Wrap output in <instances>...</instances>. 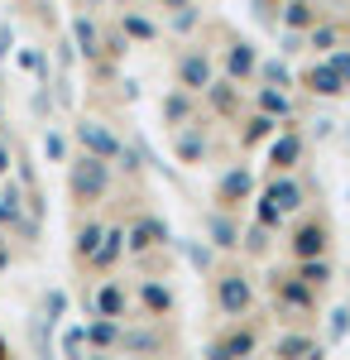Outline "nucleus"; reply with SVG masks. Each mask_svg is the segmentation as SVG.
<instances>
[{"label": "nucleus", "mask_w": 350, "mask_h": 360, "mask_svg": "<svg viewBox=\"0 0 350 360\" xmlns=\"http://www.w3.org/2000/svg\"><path fill=\"white\" fill-rule=\"evenodd\" d=\"M82 346H86V327H72V332H63V351H67V356H77Z\"/></svg>", "instance_id": "473e14b6"}, {"label": "nucleus", "mask_w": 350, "mask_h": 360, "mask_svg": "<svg viewBox=\"0 0 350 360\" xmlns=\"http://www.w3.org/2000/svg\"><path fill=\"white\" fill-rule=\"evenodd\" d=\"M331 44H336V29H331V25L312 29V49H331Z\"/></svg>", "instance_id": "c9c22d12"}, {"label": "nucleus", "mask_w": 350, "mask_h": 360, "mask_svg": "<svg viewBox=\"0 0 350 360\" xmlns=\"http://www.w3.org/2000/svg\"><path fill=\"white\" fill-rule=\"evenodd\" d=\"M5 264H10V250H5V240H0V269H5Z\"/></svg>", "instance_id": "37998d69"}, {"label": "nucleus", "mask_w": 350, "mask_h": 360, "mask_svg": "<svg viewBox=\"0 0 350 360\" xmlns=\"http://www.w3.org/2000/svg\"><path fill=\"white\" fill-rule=\"evenodd\" d=\"M10 49H15V29L0 25V53H10Z\"/></svg>", "instance_id": "a19ab883"}, {"label": "nucleus", "mask_w": 350, "mask_h": 360, "mask_svg": "<svg viewBox=\"0 0 350 360\" xmlns=\"http://www.w3.org/2000/svg\"><path fill=\"white\" fill-rule=\"evenodd\" d=\"M163 5H173V10H178V5H188V0H163Z\"/></svg>", "instance_id": "c03bdc74"}, {"label": "nucleus", "mask_w": 350, "mask_h": 360, "mask_svg": "<svg viewBox=\"0 0 350 360\" xmlns=\"http://www.w3.org/2000/svg\"><path fill=\"white\" fill-rule=\"evenodd\" d=\"M178 77H183V86H188V91H207V86H212V63H207L202 53H192V58H183Z\"/></svg>", "instance_id": "0eeeda50"}, {"label": "nucleus", "mask_w": 350, "mask_h": 360, "mask_svg": "<svg viewBox=\"0 0 350 360\" xmlns=\"http://www.w3.org/2000/svg\"><path fill=\"white\" fill-rule=\"evenodd\" d=\"M202 154H207V139L202 135H183L178 139V159H183V164H197Z\"/></svg>", "instance_id": "393cba45"}, {"label": "nucleus", "mask_w": 350, "mask_h": 360, "mask_svg": "<svg viewBox=\"0 0 350 360\" xmlns=\"http://www.w3.org/2000/svg\"><path fill=\"white\" fill-rule=\"evenodd\" d=\"M144 307H149V312H168V307H173V293H168L163 283H144Z\"/></svg>", "instance_id": "b1692460"}, {"label": "nucleus", "mask_w": 350, "mask_h": 360, "mask_svg": "<svg viewBox=\"0 0 350 360\" xmlns=\"http://www.w3.org/2000/svg\"><path fill=\"white\" fill-rule=\"evenodd\" d=\"M106 188H110L106 159H96V154L82 149V159H72V168H67V193H72V202H101Z\"/></svg>", "instance_id": "f257e3e1"}, {"label": "nucleus", "mask_w": 350, "mask_h": 360, "mask_svg": "<svg viewBox=\"0 0 350 360\" xmlns=\"http://www.w3.org/2000/svg\"><path fill=\"white\" fill-rule=\"evenodd\" d=\"M188 259L197 264V269H207V264H212V250L207 245H188Z\"/></svg>", "instance_id": "e433bc0d"}, {"label": "nucleus", "mask_w": 350, "mask_h": 360, "mask_svg": "<svg viewBox=\"0 0 350 360\" xmlns=\"http://www.w3.org/2000/svg\"><path fill=\"white\" fill-rule=\"evenodd\" d=\"M259 106H264V115H288L293 111L288 96H283V86H264V91H259Z\"/></svg>", "instance_id": "4be33fe9"}, {"label": "nucleus", "mask_w": 350, "mask_h": 360, "mask_svg": "<svg viewBox=\"0 0 350 360\" xmlns=\"http://www.w3.org/2000/svg\"><path fill=\"white\" fill-rule=\"evenodd\" d=\"M297 154H302V139H297V135H278V139H273V149H269V159L278 168H293Z\"/></svg>", "instance_id": "dca6fc26"}, {"label": "nucleus", "mask_w": 350, "mask_h": 360, "mask_svg": "<svg viewBox=\"0 0 350 360\" xmlns=\"http://www.w3.org/2000/svg\"><path fill=\"white\" fill-rule=\"evenodd\" d=\"M91 307H96L101 317H125V288H120V283H101L96 298H91Z\"/></svg>", "instance_id": "1a4fd4ad"}, {"label": "nucleus", "mask_w": 350, "mask_h": 360, "mask_svg": "<svg viewBox=\"0 0 350 360\" xmlns=\"http://www.w3.org/2000/svg\"><path fill=\"white\" fill-rule=\"evenodd\" d=\"M297 278H302L307 288H322L326 278H331V264H326L322 255H312V259H302V274H297Z\"/></svg>", "instance_id": "a211bd4d"}, {"label": "nucleus", "mask_w": 350, "mask_h": 360, "mask_svg": "<svg viewBox=\"0 0 350 360\" xmlns=\"http://www.w3.org/2000/svg\"><path fill=\"white\" fill-rule=\"evenodd\" d=\"M297 207H302V188L283 178V183H273L269 197L259 202V226H278L288 212H297Z\"/></svg>", "instance_id": "f03ea898"}, {"label": "nucleus", "mask_w": 350, "mask_h": 360, "mask_svg": "<svg viewBox=\"0 0 350 360\" xmlns=\"http://www.w3.org/2000/svg\"><path fill=\"white\" fill-rule=\"evenodd\" d=\"M226 63H231V77H249V72H254V49H249V44H235Z\"/></svg>", "instance_id": "aec40b11"}, {"label": "nucleus", "mask_w": 350, "mask_h": 360, "mask_svg": "<svg viewBox=\"0 0 350 360\" xmlns=\"http://www.w3.org/2000/svg\"><path fill=\"white\" fill-rule=\"evenodd\" d=\"M212 91V101H216V111H235V91H231V82H216V86H207Z\"/></svg>", "instance_id": "c85d7f7f"}, {"label": "nucleus", "mask_w": 350, "mask_h": 360, "mask_svg": "<svg viewBox=\"0 0 350 360\" xmlns=\"http://www.w3.org/2000/svg\"><path fill=\"white\" fill-rule=\"evenodd\" d=\"M216 298H221V307H226V317H240L245 307H249V283H245L240 274L221 278V288H216Z\"/></svg>", "instance_id": "20e7f679"}, {"label": "nucleus", "mask_w": 350, "mask_h": 360, "mask_svg": "<svg viewBox=\"0 0 350 360\" xmlns=\"http://www.w3.org/2000/svg\"><path fill=\"white\" fill-rule=\"evenodd\" d=\"M120 250H125V231H101V240H96V250H91V259L86 264H96V269H110L115 259H120Z\"/></svg>", "instance_id": "39448f33"}, {"label": "nucleus", "mask_w": 350, "mask_h": 360, "mask_svg": "<svg viewBox=\"0 0 350 360\" xmlns=\"http://www.w3.org/2000/svg\"><path fill=\"white\" fill-rule=\"evenodd\" d=\"M77 144L86 149V154H96V159H120V139L110 135L101 120H77Z\"/></svg>", "instance_id": "7ed1b4c3"}, {"label": "nucleus", "mask_w": 350, "mask_h": 360, "mask_svg": "<svg viewBox=\"0 0 350 360\" xmlns=\"http://www.w3.org/2000/svg\"><path fill=\"white\" fill-rule=\"evenodd\" d=\"M264 82L269 86H288V68H283V63H264Z\"/></svg>", "instance_id": "72a5a7b5"}, {"label": "nucleus", "mask_w": 350, "mask_h": 360, "mask_svg": "<svg viewBox=\"0 0 350 360\" xmlns=\"http://www.w3.org/2000/svg\"><path fill=\"white\" fill-rule=\"evenodd\" d=\"M278 356L288 360H302V356H322V346L312 336H278Z\"/></svg>", "instance_id": "2eb2a0df"}, {"label": "nucleus", "mask_w": 350, "mask_h": 360, "mask_svg": "<svg viewBox=\"0 0 350 360\" xmlns=\"http://www.w3.org/2000/svg\"><path fill=\"white\" fill-rule=\"evenodd\" d=\"M307 86H312L317 96H341V91H346V82L336 77V68H331V63H317V68L307 72Z\"/></svg>", "instance_id": "9d476101"}, {"label": "nucleus", "mask_w": 350, "mask_h": 360, "mask_svg": "<svg viewBox=\"0 0 350 360\" xmlns=\"http://www.w3.org/2000/svg\"><path fill=\"white\" fill-rule=\"evenodd\" d=\"M269 130H273V115H254V120H249V130H245V139L254 144V139H264Z\"/></svg>", "instance_id": "7c9ffc66"}, {"label": "nucleus", "mask_w": 350, "mask_h": 360, "mask_svg": "<svg viewBox=\"0 0 350 360\" xmlns=\"http://www.w3.org/2000/svg\"><path fill=\"white\" fill-rule=\"evenodd\" d=\"M20 68H29V72H39V82L48 86V58L39 53V49H25V53H20Z\"/></svg>", "instance_id": "bb28decb"}, {"label": "nucleus", "mask_w": 350, "mask_h": 360, "mask_svg": "<svg viewBox=\"0 0 350 360\" xmlns=\"http://www.w3.org/2000/svg\"><path fill=\"white\" fill-rule=\"evenodd\" d=\"M20 212H25V193H20L15 183H5V188H0V231L20 221Z\"/></svg>", "instance_id": "f8f14e48"}, {"label": "nucleus", "mask_w": 350, "mask_h": 360, "mask_svg": "<svg viewBox=\"0 0 350 360\" xmlns=\"http://www.w3.org/2000/svg\"><path fill=\"white\" fill-rule=\"evenodd\" d=\"M293 250L302 255V259L322 255V250H326V231H322V226H302V231H297V240H293Z\"/></svg>", "instance_id": "4468645a"}, {"label": "nucleus", "mask_w": 350, "mask_h": 360, "mask_svg": "<svg viewBox=\"0 0 350 360\" xmlns=\"http://www.w3.org/2000/svg\"><path fill=\"white\" fill-rule=\"evenodd\" d=\"M120 25H125V34H130V39H144V44H149V39H154V34H159V29L149 25V20H144V15H125V20H120Z\"/></svg>", "instance_id": "cd10ccee"}, {"label": "nucleus", "mask_w": 350, "mask_h": 360, "mask_svg": "<svg viewBox=\"0 0 350 360\" xmlns=\"http://www.w3.org/2000/svg\"><path fill=\"white\" fill-rule=\"evenodd\" d=\"M346 332H350V307H336L331 312V341H341Z\"/></svg>", "instance_id": "2f4dec72"}, {"label": "nucleus", "mask_w": 350, "mask_h": 360, "mask_svg": "<svg viewBox=\"0 0 350 360\" xmlns=\"http://www.w3.org/2000/svg\"><path fill=\"white\" fill-rule=\"evenodd\" d=\"M188 115H192L188 96H168V101H163V120H188Z\"/></svg>", "instance_id": "c756f323"}, {"label": "nucleus", "mask_w": 350, "mask_h": 360, "mask_svg": "<svg viewBox=\"0 0 350 360\" xmlns=\"http://www.w3.org/2000/svg\"><path fill=\"white\" fill-rule=\"evenodd\" d=\"M249 188H254V178H249L245 168H235V173H226V178H221V202H240Z\"/></svg>", "instance_id": "f3484780"}, {"label": "nucleus", "mask_w": 350, "mask_h": 360, "mask_svg": "<svg viewBox=\"0 0 350 360\" xmlns=\"http://www.w3.org/2000/svg\"><path fill=\"white\" fill-rule=\"evenodd\" d=\"M331 68H336V77L350 86V53H336V58H331Z\"/></svg>", "instance_id": "4c0bfd02"}, {"label": "nucleus", "mask_w": 350, "mask_h": 360, "mask_svg": "<svg viewBox=\"0 0 350 360\" xmlns=\"http://www.w3.org/2000/svg\"><path fill=\"white\" fill-rule=\"evenodd\" d=\"M72 39H77V53L82 58H101V34H96V25H91L86 15L72 20Z\"/></svg>", "instance_id": "9b49d317"}, {"label": "nucleus", "mask_w": 350, "mask_h": 360, "mask_svg": "<svg viewBox=\"0 0 350 360\" xmlns=\"http://www.w3.org/2000/svg\"><path fill=\"white\" fill-rule=\"evenodd\" d=\"M101 231H106V226H82L77 231V259H91V250H96V240H101Z\"/></svg>", "instance_id": "a878e982"}, {"label": "nucleus", "mask_w": 350, "mask_h": 360, "mask_svg": "<svg viewBox=\"0 0 350 360\" xmlns=\"http://www.w3.org/2000/svg\"><path fill=\"white\" fill-rule=\"evenodd\" d=\"M0 351H5V346H0Z\"/></svg>", "instance_id": "49530a36"}, {"label": "nucleus", "mask_w": 350, "mask_h": 360, "mask_svg": "<svg viewBox=\"0 0 350 360\" xmlns=\"http://www.w3.org/2000/svg\"><path fill=\"white\" fill-rule=\"evenodd\" d=\"M115 346H120V351H159V336L154 332H120Z\"/></svg>", "instance_id": "5701e85b"}, {"label": "nucleus", "mask_w": 350, "mask_h": 360, "mask_svg": "<svg viewBox=\"0 0 350 360\" xmlns=\"http://www.w3.org/2000/svg\"><path fill=\"white\" fill-rule=\"evenodd\" d=\"M249 351H254V332H231L226 341H216V346H212L216 360H226V356H249Z\"/></svg>", "instance_id": "ddd939ff"}, {"label": "nucleus", "mask_w": 350, "mask_h": 360, "mask_svg": "<svg viewBox=\"0 0 350 360\" xmlns=\"http://www.w3.org/2000/svg\"><path fill=\"white\" fill-rule=\"evenodd\" d=\"M34 111L44 115V111H53V96H48V91H44V86H39V91H34Z\"/></svg>", "instance_id": "ea45409f"}, {"label": "nucleus", "mask_w": 350, "mask_h": 360, "mask_svg": "<svg viewBox=\"0 0 350 360\" xmlns=\"http://www.w3.org/2000/svg\"><path fill=\"white\" fill-rule=\"evenodd\" d=\"M207 231L216 236V245H226V250H231V245H240V231L226 221V217H207Z\"/></svg>", "instance_id": "412c9836"}, {"label": "nucleus", "mask_w": 350, "mask_h": 360, "mask_svg": "<svg viewBox=\"0 0 350 360\" xmlns=\"http://www.w3.org/2000/svg\"><path fill=\"white\" fill-rule=\"evenodd\" d=\"M10 164H15V159H10V149H5V144H0V178H5V173H10Z\"/></svg>", "instance_id": "79ce46f5"}, {"label": "nucleus", "mask_w": 350, "mask_h": 360, "mask_svg": "<svg viewBox=\"0 0 350 360\" xmlns=\"http://www.w3.org/2000/svg\"><path fill=\"white\" fill-rule=\"evenodd\" d=\"M44 154H48V159H63V154H67V144H63V135H58V130H48V135H44Z\"/></svg>", "instance_id": "f704fd0d"}, {"label": "nucleus", "mask_w": 350, "mask_h": 360, "mask_svg": "<svg viewBox=\"0 0 350 360\" xmlns=\"http://www.w3.org/2000/svg\"><path fill=\"white\" fill-rule=\"evenodd\" d=\"M173 25H178V29H192V25H197V10H192V5H178V20H173Z\"/></svg>", "instance_id": "58836bf2"}, {"label": "nucleus", "mask_w": 350, "mask_h": 360, "mask_svg": "<svg viewBox=\"0 0 350 360\" xmlns=\"http://www.w3.org/2000/svg\"><path fill=\"white\" fill-rule=\"evenodd\" d=\"M0 125H5V115H0Z\"/></svg>", "instance_id": "a18cd8bd"}, {"label": "nucleus", "mask_w": 350, "mask_h": 360, "mask_svg": "<svg viewBox=\"0 0 350 360\" xmlns=\"http://www.w3.org/2000/svg\"><path fill=\"white\" fill-rule=\"evenodd\" d=\"M115 341H120V322L96 312V322H86V346H91V351H110Z\"/></svg>", "instance_id": "423d86ee"}, {"label": "nucleus", "mask_w": 350, "mask_h": 360, "mask_svg": "<svg viewBox=\"0 0 350 360\" xmlns=\"http://www.w3.org/2000/svg\"><path fill=\"white\" fill-rule=\"evenodd\" d=\"M312 20H317V15H312L307 0H288V5H283V25H288V29H307Z\"/></svg>", "instance_id": "6ab92c4d"}, {"label": "nucleus", "mask_w": 350, "mask_h": 360, "mask_svg": "<svg viewBox=\"0 0 350 360\" xmlns=\"http://www.w3.org/2000/svg\"><path fill=\"white\" fill-rule=\"evenodd\" d=\"M159 240H168V226L163 221H139L130 236H125V250H135V255H144L149 245H159Z\"/></svg>", "instance_id": "6e6552de"}]
</instances>
